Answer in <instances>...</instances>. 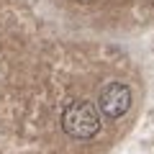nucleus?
Instances as JSON below:
<instances>
[{"label":"nucleus","mask_w":154,"mask_h":154,"mask_svg":"<svg viewBox=\"0 0 154 154\" xmlns=\"http://www.w3.org/2000/svg\"><path fill=\"white\" fill-rule=\"evenodd\" d=\"M62 128L67 136L88 141L100 131V113L90 100H72L62 110Z\"/></svg>","instance_id":"nucleus-1"},{"label":"nucleus","mask_w":154,"mask_h":154,"mask_svg":"<svg viewBox=\"0 0 154 154\" xmlns=\"http://www.w3.org/2000/svg\"><path fill=\"white\" fill-rule=\"evenodd\" d=\"M98 108H100V113L108 116V118H121V116L131 108V90H128V85L108 82L100 90Z\"/></svg>","instance_id":"nucleus-2"}]
</instances>
